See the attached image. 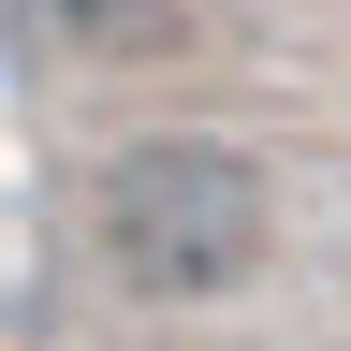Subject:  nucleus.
Here are the masks:
<instances>
[{"instance_id": "obj_1", "label": "nucleus", "mask_w": 351, "mask_h": 351, "mask_svg": "<svg viewBox=\"0 0 351 351\" xmlns=\"http://www.w3.org/2000/svg\"><path fill=\"white\" fill-rule=\"evenodd\" d=\"M263 176L205 132H161V147H117L103 191H88V234H103V278L147 307H205L263 263Z\"/></svg>"}, {"instance_id": "obj_2", "label": "nucleus", "mask_w": 351, "mask_h": 351, "mask_svg": "<svg viewBox=\"0 0 351 351\" xmlns=\"http://www.w3.org/2000/svg\"><path fill=\"white\" fill-rule=\"evenodd\" d=\"M44 15H59V29H88V44H132L161 0H44Z\"/></svg>"}]
</instances>
